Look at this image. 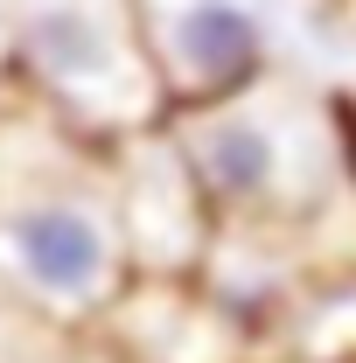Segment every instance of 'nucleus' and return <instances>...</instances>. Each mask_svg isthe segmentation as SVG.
Segmentation results:
<instances>
[{
	"instance_id": "1",
	"label": "nucleus",
	"mask_w": 356,
	"mask_h": 363,
	"mask_svg": "<svg viewBox=\"0 0 356 363\" xmlns=\"http://www.w3.org/2000/svg\"><path fill=\"white\" fill-rule=\"evenodd\" d=\"M126 286L105 147L0 77V294L49 335H91Z\"/></svg>"
},
{
	"instance_id": "10",
	"label": "nucleus",
	"mask_w": 356,
	"mask_h": 363,
	"mask_svg": "<svg viewBox=\"0 0 356 363\" xmlns=\"http://www.w3.org/2000/svg\"><path fill=\"white\" fill-rule=\"evenodd\" d=\"M343 119H350V154H356V98H343Z\"/></svg>"
},
{
	"instance_id": "6",
	"label": "nucleus",
	"mask_w": 356,
	"mask_h": 363,
	"mask_svg": "<svg viewBox=\"0 0 356 363\" xmlns=\"http://www.w3.org/2000/svg\"><path fill=\"white\" fill-rule=\"evenodd\" d=\"M43 335H49V328H35V321L0 294V363H43V357H35V342H43Z\"/></svg>"
},
{
	"instance_id": "8",
	"label": "nucleus",
	"mask_w": 356,
	"mask_h": 363,
	"mask_svg": "<svg viewBox=\"0 0 356 363\" xmlns=\"http://www.w3.org/2000/svg\"><path fill=\"white\" fill-rule=\"evenodd\" d=\"M7 56H14V7L0 0V77H7Z\"/></svg>"
},
{
	"instance_id": "4",
	"label": "nucleus",
	"mask_w": 356,
	"mask_h": 363,
	"mask_svg": "<svg viewBox=\"0 0 356 363\" xmlns=\"http://www.w3.org/2000/svg\"><path fill=\"white\" fill-rule=\"evenodd\" d=\"M91 342L112 363H252V350L196 294V279H133L91 328Z\"/></svg>"
},
{
	"instance_id": "3",
	"label": "nucleus",
	"mask_w": 356,
	"mask_h": 363,
	"mask_svg": "<svg viewBox=\"0 0 356 363\" xmlns=\"http://www.w3.org/2000/svg\"><path fill=\"white\" fill-rule=\"evenodd\" d=\"M105 182H112V217H119V238H126L133 279H196L210 238H217V217L203 210L196 182L182 168L168 119L147 126V133L112 140L105 147Z\"/></svg>"
},
{
	"instance_id": "2",
	"label": "nucleus",
	"mask_w": 356,
	"mask_h": 363,
	"mask_svg": "<svg viewBox=\"0 0 356 363\" xmlns=\"http://www.w3.org/2000/svg\"><path fill=\"white\" fill-rule=\"evenodd\" d=\"M168 112H196L287 70V0H133Z\"/></svg>"
},
{
	"instance_id": "5",
	"label": "nucleus",
	"mask_w": 356,
	"mask_h": 363,
	"mask_svg": "<svg viewBox=\"0 0 356 363\" xmlns=\"http://www.w3.org/2000/svg\"><path fill=\"white\" fill-rule=\"evenodd\" d=\"M259 363H356V266L314 272Z\"/></svg>"
},
{
	"instance_id": "7",
	"label": "nucleus",
	"mask_w": 356,
	"mask_h": 363,
	"mask_svg": "<svg viewBox=\"0 0 356 363\" xmlns=\"http://www.w3.org/2000/svg\"><path fill=\"white\" fill-rule=\"evenodd\" d=\"M321 7H328V21H335V35H343V43L356 49V0H321Z\"/></svg>"
},
{
	"instance_id": "9",
	"label": "nucleus",
	"mask_w": 356,
	"mask_h": 363,
	"mask_svg": "<svg viewBox=\"0 0 356 363\" xmlns=\"http://www.w3.org/2000/svg\"><path fill=\"white\" fill-rule=\"evenodd\" d=\"M43 363H112V357H105V350H98V342H91L84 357H43Z\"/></svg>"
}]
</instances>
